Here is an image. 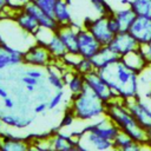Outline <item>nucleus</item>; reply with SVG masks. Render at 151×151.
I'll return each instance as SVG.
<instances>
[{"label": "nucleus", "mask_w": 151, "mask_h": 151, "mask_svg": "<svg viewBox=\"0 0 151 151\" xmlns=\"http://www.w3.org/2000/svg\"><path fill=\"white\" fill-rule=\"evenodd\" d=\"M51 144L53 150L72 151V150H77L78 139L72 137L71 134H64L61 132H57L51 137Z\"/></svg>", "instance_id": "a211bd4d"}, {"label": "nucleus", "mask_w": 151, "mask_h": 151, "mask_svg": "<svg viewBox=\"0 0 151 151\" xmlns=\"http://www.w3.org/2000/svg\"><path fill=\"white\" fill-rule=\"evenodd\" d=\"M145 149L139 143L134 142L129 134L124 132H119L117 137L113 140V150H120V151H140Z\"/></svg>", "instance_id": "aec40b11"}, {"label": "nucleus", "mask_w": 151, "mask_h": 151, "mask_svg": "<svg viewBox=\"0 0 151 151\" xmlns=\"http://www.w3.org/2000/svg\"><path fill=\"white\" fill-rule=\"evenodd\" d=\"M91 60L94 66V70L99 71L101 68L110 66L111 64L117 63L118 60H120V57L109 45H105V46L100 47V50L96 53V55Z\"/></svg>", "instance_id": "dca6fc26"}, {"label": "nucleus", "mask_w": 151, "mask_h": 151, "mask_svg": "<svg viewBox=\"0 0 151 151\" xmlns=\"http://www.w3.org/2000/svg\"><path fill=\"white\" fill-rule=\"evenodd\" d=\"M85 84L93 93H96L105 103H109L118 98L117 94L113 92V90L109 86L106 80L100 76V73L97 70H93L92 72L85 76Z\"/></svg>", "instance_id": "39448f33"}, {"label": "nucleus", "mask_w": 151, "mask_h": 151, "mask_svg": "<svg viewBox=\"0 0 151 151\" xmlns=\"http://www.w3.org/2000/svg\"><path fill=\"white\" fill-rule=\"evenodd\" d=\"M109 46L120 58L140 47L139 44L137 42V40L129 33V31H122V32L114 34V37H113L112 41L109 44Z\"/></svg>", "instance_id": "9d476101"}, {"label": "nucleus", "mask_w": 151, "mask_h": 151, "mask_svg": "<svg viewBox=\"0 0 151 151\" xmlns=\"http://www.w3.org/2000/svg\"><path fill=\"white\" fill-rule=\"evenodd\" d=\"M105 116L109 117L122 132L129 134L134 142L139 143L144 147L150 149L146 130L134 119L122 99L116 98L106 103Z\"/></svg>", "instance_id": "f03ea898"}, {"label": "nucleus", "mask_w": 151, "mask_h": 151, "mask_svg": "<svg viewBox=\"0 0 151 151\" xmlns=\"http://www.w3.org/2000/svg\"><path fill=\"white\" fill-rule=\"evenodd\" d=\"M6 97H8V93H7V91L5 90V88H2V87H0V98H6Z\"/></svg>", "instance_id": "a19ab883"}, {"label": "nucleus", "mask_w": 151, "mask_h": 151, "mask_svg": "<svg viewBox=\"0 0 151 151\" xmlns=\"http://www.w3.org/2000/svg\"><path fill=\"white\" fill-rule=\"evenodd\" d=\"M26 86V90L28 91V92H32V91H34V85H25Z\"/></svg>", "instance_id": "c03bdc74"}, {"label": "nucleus", "mask_w": 151, "mask_h": 151, "mask_svg": "<svg viewBox=\"0 0 151 151\" xmlns=\"http://www.w3.org/2000/svg\"><path fill=\"white\" fill-rule=\"evenodd\" d=\"M76 119H77V118H76V116H74L73 111L68 107V109H67V111L65 112V114H64V117H63V119H61L60 124H59V129L71 126V125L74 123V120H76Z\"/></svg>", "instance_id": "7c9ffc66"}, {"label": "nucleus", "mask_w": 151, "mask_h": 151, "mask_svg": "<svg viewBox=\"0 0 151 151\" xmlns=\"http://www.w3.org/2000/svg\"><path fill=\"white\" fill-rule=\"evenodd\" d=\"M129 33L137 40L140 47L151 41V18L137 17L129 28Z\"/></svg>", "instance_id": "9b49d317"}, {"label": "nucleus", "mask_w": 151, "mask_h": 151, "mask_svg": "<svg viewBox=\"0 0 151 151\" xmlns=\"http://www.w3.org/2000/svg\"><path fill=\"white\" fill-rule=\"evenodd\" d=\"M80 28V27H79ZM74 24L70 25H59L55 33L59 35V38L63 40L64 45L67 48L68 53L78 54V29Z\"/></svg>", "instance_id": "ddd939ff"}, {"label": "nucleus", "mask_w": 151, "mask_h": 151, "mask_svg": "<svg viewBox=\"0 0 151 151\" xmlns=\"http://www.w3.org/2000/svg\"><path fill=\"white\" fill-rule=\"evenodd\" d=\"M26 138L14 137L12 134L1 136L0 150L1 151H25L31 147V144L26 142Z\"/></svg>", "instance_id": "6ab92c4d"}, {"label": "nucleus", "mask_w": 151, "mask_h": 151, "mask_svg": "<svg viewBox=\"0 0 151 151\" xmlns=\"http://www.w3.org/2000/svg\"><path fill=\"white\" fill-rule=\"evenodd\" d=\"M122 100L133 99L139 96V74L131 71L122 60L98 71Z\"/></svg>", "instance_id": "f257e3e1"}, {"label": "nucleus", "mask_w": 151, "mask_h": 151, "mask_svg": "<svg viewBox=\"0 0 151 151\" xmlns=\"http://www.w3.org/2000/svg\"><path fill=\"white\" fill-rule=\"evenodd\" d=\"M120 60L131 71H133L134 73H137L139 76L150 66V64H149V61H147V59H146L142 47H139L138 50L132 51V52L125 54L124 57L120 58Z\"/></svg>", "instance_id": "4468645a"}, {"label": "nucleus", "mask_w": 151, "mask_h": 151, "mask_svg": "<svg viewBox=\"0 0 151 151\" xmlns=\"http://www.w3.org/2000/svg\"><path fill=\"white\" fill-rule=\"evenodd\" d=\"M48 107V103H39L35 107H34V112L35 113H42L45 112V110Z\"/></svg>", "instance_id": "58836bf2"}, {"label": "nucleus", "mask_w": 151, "mask_h": 151, "mask_svg": "<svg viewBox=\"0 0 151 151\" xmlns=\"http://www.w3.org/2000/svg\"><path fill=\"white\" fill-rule=\"evenodd\" d=\"M53 61V58L46 46L34 42L24 52V64L34 67H46Z\"/></svg>", "instance_id": "423d86ee"}, {"label": "nucleus", "mask_w": 151, "mask_h": 151, "mask_svg": "<svg viewBox=\"0 0 151 151\" xmlns=\"http://www.w3.org/2000/svg\"><path fill=\"white\" fill-rule=\"evenodd\" d=\"M29 1H32V0H8V2H9V9H13L14 12L15 11H19L27 2H29Z\"/></svg>", "instance_id": "72a5a7b5"}, {"label": "nucleus", "mask_w": 151, "mask_h": 151, "mask_svg": "<svg viewBox=\"0 0 151 151\" xmlns=\"http://www.w3.org/2000/svg\"><path fill=\"white\" fill-rule=\"evenodd\" d=\"M94 70V66L92 64V60L91 59H87V58H80L79 61L76 64L73 71L83 74V76H86L90 72H92Z\"/></svg>", "instance_id": "c85d7f7f"}, {"label": "nucleus", "mask_w": 151, "mask_h": 151, "mask_svg": "<svg viewBox=\"0 0 151 151\" xmlns=\"http://www.w3.org/2000/svg\"><path fill=\"white\" fill-rule=\"evenodd\" d=\"M63 98H64V92H63L61 90H58V92H57V93L52 97V99L50 100V103H48V109H50V110L55 109V107L61 103Z\"/></svg>", "instance_id": "473e14b6"}, {"label": "nucleus", "mask_w": 151, "mask_h": 151, "mask_svg": "<svg viewBox=\"0 0 151 151\" xmlns=\"http://www.w3.org/2000/svg\"><path fill=\"white\" fill-rule=\"evenodd\" d=\"M101 46L103 45L88 29L84 27L78 29V54L81 58L92 59Z\"/></svg>", "instance_id": "0eeeda50"}, {"label": "nucleus", "mask_w": 151, "mask_h": 151, "mask_svg": "<svg viewBox=\"0 0 151 151\" xmlns=\"http://www.w3.org/2000/svg\"><path fill=\"white\" fill-rule=\"evenodd\" d=\"M145 96H146V98H147V99H150V100H151V90H150Z\"/></svg>", "instance_id": "a18cd8bd"}, {"label": "nucleus", "mask_w": 151, "mask_h": 151, "mask_svg": "<svg viewBox=\"0 0 151 151\" xmlns=\"http://www.w3.org/2000/svg\"><path fill=\"white\" fill-rule=\"evenodd\" d=\"M9 8V2L8 0H0V17L7 12V9Z\"/></svg>", "instance_id": "4c0bfd02"}, {"label": "nucleus", "mask_w": 151, "mask_h": 151, "mask_svg": "<svg viewBox=\"0 0 151 151\" xmlns=\"http://www.w3.org/2000/svg\"><path fill=\"white\" fill-rule=\"evenodd\" d=\"M53 18L58 25H70L72 24V15L70 11L68 2L66 0H59L53 11Z\"/></svg>", "instance_id": "5701e85b"}, {"label": "nucleus", "mask_w": 151, "mask_h": 151, "mask_svg": "<svg viewBox=\"0 0 151 151\" xmlns=\"http://www.w3.org/2000/svg\"><path fill=\"white\" fill-rule=\"evenodd\" d=\"M123 101L127 107V110L131 112V114L134 117V119L145 130L151 127V109L140 97Z\"/></svg>", "instance_id": "6e6552de"}, {"label": "nucleus", "mask_w": 151, "mask_h": 151, "mask_svg": "<svg viewBox=\"0 0 151 151\" xmlns=\"http://www.w3.org/2000/svg\"><path fill=\"white\" fill-rule=\"evenodd\" d=\"M83 27L88 29L103 46L109 45L114 37L107 24V15H98L97 18L86 17L83 21Z\"/></svg>", "instance_id": "20e7f679"}, {"label": "nucleus", "mask_w": 151, "mask_h": 151, "mask_svg": "<svg viewBox=\"0 0 151 151\" xmlns=\"http://www.w3.org/2000/svg\"><path fill=\"white\" fill-rule=\"evenodd\" d=\"M113 15L117 19L122 31H129L130 26L137 18V15L134 14V12L132 11V8L130 6H123L122 8L114 9Z\"/></svg>", "instance_id": "412c9836"}, {"label": "nucleus", "mask_w": 151, "mask_h": 151, "mask_svg": "<svg viewBox=\"0 0 151 151\" xmlns=\"http://www.w3.org/2000/svg\"><path fill=\"white\" fill-rule=\"evenodd\" d=\"M0 120L7 125V126H12V127H17V129H24L26 126H28L31 124V119H22L20 117L13 116V114H4L0 116Z\"/></svg>", "instance_id": "a878e982"}, {"label": "nucleus", "mask_w": 151, "mask_h": 151, "mask_svg": "<svg viewBox=\"0 0 151 151\" xmlns=\"http://www.w3.org/2000/svg\"><path fill=\"white\" fill-rule=\"evenodd\" d=\"M19 64H24V52L0 42V70Z\"/></svg>", "instance_id": "2eb2a0df"}, {"label": "nucleus", "mask_w": 151, "mask_h": 151, "mask_svg": "<svg viewBox=\"0 0 151 151\" xmlns=\"http://www.w3.org/2000/svg\"><path fill=\"white\" fill-rule=\"evenodd\" d=\"M4 106H5L6 109H13V107H14V101H13V99L9 98V97L4 98Z\"/></svg>", "instance_id": "ea45409f"}, {"label": "nucleus", "mask_w": 151, "mask_h": 151, "mask_svg": "<svg viewBox=\"0 0 151 151\" xmlns=\"http://www.w3.org/2000/svg\"><path fill=\"white\" fill-rule=\"evenodd\" d=\"M66 85H67L71 94H78L86 87L85 76L71 70V72L68 73V78H67Z\"/></svg>", "instance_id": "b1692460"}, {"label": "nucleus", "mask_w": 151, "mask_h": 151, "mask_svg": "<svg viewBox=\"0 0 151 151\" xmlns=\"http://www.w3.org/2000/svg\"><path fill=\"white\" fill-rule=\"evenodd\" d=\"M107 24H109V27H110V29H111V32H112L113 34H117V33L122 32L120 26H119V24H118L117 19L114 18L113 13H112V14H110V15H107Z\"/></svg>", "instance_id": "2f4dec72"}, {"label": "nucleus", "mask_w": 151, "mask_h": 151, "mask_svg": "<svg viewBox=\"0 0 151 151\" xmlns=\"http://www.w3.org/2000/svg\"><path fill=\"white\" fill-rule=\"evenodd\" d=\"M22 83L25 85H34V86H37L38 85V79H35V78L29 77V76L26 74L25 77H22Z\"/></svg>", "instance_id": "e433bc0d"}, {"label": "nucleus", "mask_w": 151, "mask_h": 151, "mask_svg": "<svg viewBox=\"0 0 151 151\" xmlns=\"http://www.w3.org/2000/svg\"><path fill=\"white\" fill-rule=\"evenodd\" d=\"M68 107L73 111L77 120L92 122L105 116L106 103L86 86L80 93L71 94Z\"/></svg>", "instance_id": "7ed1b4c3"}, {"label": "nucleus", "mask_w": 151, "mask_h": 151, "mask_svg": "<svg viewBox=\"0 0 151 151\" xmlns=\"http://www.w3.org/2000/svg\"><path fill=\"white\" fill-rule=\"evenodd\" d=\"M0 138H1V134H0Z\"/></svg>", "instance_id": "49530a36"}, {"label": "nucleus", "mask_w": 151, "mask_h": 151, "mask_svg": "<svg viewBox=\"0 0 151 151\" xmlns=\"http://www.w3.org/2000/svg\"><path fill=\"white\" fill-rule=\"evenodd\" d=\"M146 133H147V140H149V146L151 149V127H149L146 130Z\"/></svg>", "instance_id": "79ce46f5"}, {"label": "nucleus", "mask_w": 151, "mask_h": 151, "mask_svg": "<svg viewBox=\"0 0 151 151\" xmlns=\"http://www.w3.org/2000/svg\"><path fill=\"white\" fill-rule=\"evenodd\" d=\"M87 131L94 132L98 136H100L107 140H112V142L114 140L117 134L120 132L119 127L106 116H103L99 119H97L96 122L90 123L81 130V132H87Z\"/></svg>", "instance_id": "1a4fd4ad"}, {"label": "nucleus", "mask_w": 151, "mask_h": 151, "mask_svg": "<svg viewBox=\"0 0 151 151\" xmlns=\"http://www.w3.org/2000/svg\"><path fill=\"white\" fill-rule=\"evenodd\" d=\"M46 47L50 51V53H51V55H52L54 61H60L68 53L66 46L63 42V40L59 38V35L55 32L52 35V38L50 39V41L46 44Z\"/></svg>", "instance_id": "4be33fe9"}, {"label": "nucleus", "mask_w": 151, "mask_h": 151, "mask_svg": "<svg viewBox=\"0 0 151 151\" xmlns=\"http://www.w3.org/2000/svg\"><path fill=\"white\" fill-rule=\"evenodd\" d=\"M26 74L29 76V77H33V78H35V79H40V78L42 77V72H41L40 70H38V68L28 70V71L26 72Z\"/></svg>", "instance_id": "f704fd0d"}, {"label": "nucleus", "mask_w": 151, "mask_h": 151, "mask_svg": "<svg viewBox=\"0 0 151 151\" xmlns=\"http://www.w3.org/2000/svg\"><path fill=\"white\" fill-rule=\"evenodd\" d=\"M54 67L52 66V64H50L47 66V72H48V76H47V80L48 83L57 90H63V87L65 86L64 84V80H63V77L60 73H58L57 71L53 70Z\"/></svg>", "instance_id": "bb28decb"}, {"label": "nucleus", "mask_w": 151, "mask_h": 151, "mask_svg": "<svg viewBox=\"0 0 151 151\" xmlns=\"http://www.w3.org/2000/svg\"><path fill=\"white\" fill-rule=\"evenodd\" d=\"M24 11H26L27 13H29L32 17L35 18V20L38 21L39 26L42 27V28H47V29H51V31H57L58 28V22L55 21V19L53 18V15L46 13L45 11H42L33 0L27 2L24 7H22Z\"/></svg>", "instance_id": "f8f14e48"}, {"label": "nucleus", "mask_w": 151, "mask_h": 151, "mask_svg": "<svg viewBox=\"0 0 151 151\" xmlns=\"http://www.w3.org/2000/svg\"><path fill=\"white\" fill-rule=\"evenodd\" d=\"M130 1H131V0H120L119 2H120L122 6H129V5H130Z\"/></svg>", "instance_id": "37998d69"}, {"label": "nucleus", "mask_w": 151, "mask_h": 151, "mask_svg": "<svg viewBox=\"0 0 151 151\" xmlns=\"http://www.w3.org/2000/svg\"><path fill=\"white\" fill-rule=\"evenodd\" d=\"M92 7L98 13V15H110L113 13L114 9L106 2V0H90Z\"/></svg>", "instance_id": "cd10ccee"}, {"label": "nucleus", "mask_w": 151, "mask_h": 151, "mask_svg": "<svg viewBox=\"0 0 151 151\" xmlns=\"http://www.w3.org/2000/svg\"><path fill=\"white\" fill-rule=\"evenodd\" d=\"M42 11H45L46 13L53 15V11H54V7L57 5V2L59 0H33Z\"/></svg>", "instance_id": "c756f323"}, {"label": "nucleus", "mask_w": 151, "mask_h": 151, "mask_svg": "<svg viewBox=\"0 0 151 151\" xmlns=\"http://www.w3.org/2000/svg\"><path fill=\"white\" fill-rule=\"evenodd\" d=\"M12 18L21 29H24L25 32H27V33H29L32 35H35V33L40 28L38 21L35 20V18L32 17L26 11H24L22 8L19 9V11H15L12 14Z\"/></svg>", "instance_id": "f3484780"}, {"label": "nucleus", "mask_w": 151, "mask_h": 151, "mask_svg": "<svg viewBox=\"0 0 151 151\" xmlns=\"http://www.w3.org/2000/svg\"><path fill=\"white\" fill-rule=\"evenodd\" d=\"M142 50H143V52H144V54H145V57H146V59H147V61H149V64L151 66V41L147 45L143 46Z\"/></svg>", "instance_id": "c9c22d12"}, {"label": "nucleus", "mask_w": 151, "mask_h": 151, "mask_svg": "<svg viewBox=\"0 0 151 151\" xmlns=\"http://www.w3.org/2000/svg\"><path fill=\"white\" fill-rule=\"evenodd\" d=\"M129 6L137 17L151 18V0H131Z\"/></svg>", "instance_id": "393cba45"}]
</instances>
